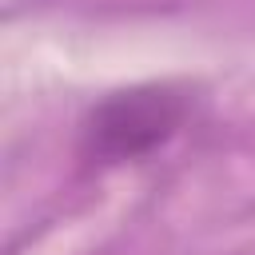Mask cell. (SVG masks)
Segmentation results:
<instances>
[{
    "label": "cell",
    "mask_w": 255,
    "mask_h": 255,
    "mask_svg": "<svg viewBox=\"0 0 255 255\" xmlns=\"http://www.w3.org/2000/svg\"><path fill=\"white\" fill-rule=\"evenodd\" d=\"M187 112L191 92L183 84H135L112 92L84 120V155L100 163L143 159L183 128Z\"/></svg>",
    "instance_id": "cell-1"
}]
</instances>
